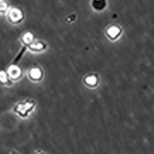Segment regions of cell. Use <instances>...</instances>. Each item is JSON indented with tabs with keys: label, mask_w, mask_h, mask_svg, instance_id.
I'll use <instances>...</instances> for the list:
<instances>
[{
	"label": "cell",
	"mask_w": 154,
	"mask_h": 154,
	"mask_svg": "<svg viewBox=\"0 0 154 154\" xmlns=\"http://www.w3.org/2000/svg\"><path fill=\"white\" fill-rule=\"evenodd\" d=\"M9 18L13 22H20L23 18V13L18 8H12L9 13Z\"/></svg>",
	"instance_id": "cell-1"
},
{
	"label": "cell",
	"mask_w": 154,
	"mask_h": 154,
	"mask_svg": "<svg viewBox=\"0 0 154 154\" xmlns=\"http://www.w3.org/2000/svg\"><path fill=\"white\" fill-rule=\"evenodd\" d=\"M91 5L94 10L102 11L107 6V0H91Z\"/></svg>",
	"instance_id": "cell-2"
},
{
	"label": "cell",
	"mask_w": 154,
	"mask_h": 154,
	"mask_svg": "<svg viewBox=\"0 0 154 154\" xmlns=\"http://www.w3.org/2000/svg\"><path fill=\"white\" fill-rule=\"evenodd\" d=\"M120 30L119 27H117L116 26H112L110 27V28L107 30L108 35H109L111 38H113L117 37L118 35L120 33Z\"/></svg>",
	"instance_id": "cell-3"
},
{
	"label": "cell",
	"mask_w": 154,
	"mask_h": 154,
	"mask_svg": "<svg viewBox=\"0 0 154 154\" xmlns=\"http://www.w3.org/2000/svg\"><path fill=\"white\" fill-rule=\"evenodd\" d=\"M86 83L91 85H94L96 84V81H97V79L94 76H91V77H89L88 78H86Z\"/></svg>",
	"instance_id": "cell-4"
},
{
	"label": "cell",
	"mask_w": 154,
	"mask_h": 154,
	"mask_svg": "<svg viewBox=\"0 0 154 154\" xmlns=\"http://www.w3.org/2000/svg\"><path fill=\"white\" fill-rule=\"evenodd\" d=\"M25 50H26V47H24V48H22V49L21 52H20V54H19V55H18V56H17V57L15 59L14 62V64H15V62H17L19 61V60L21 59V57H22V56L23 55V54H24V51H25Z\"/></svg>",
	"instance_id": "cell-5"
},
{
	"label": "cell",
	"mask_w": 154,
	"mask_h": 154,
	"mask_svg": "<svg viewBox=\"0 0 154 154\" xmlns=\"http://www.w3.org/2000/svg\"><path fill=\"white\" fill-rule=\"evenodd\" d=\"M11 75L13 76V77H15V75H17L18 74H19V71H18L17 69H13L11 71Z\"/></svg>",
	"instance_id": "cell-6"
}]
</instances>
